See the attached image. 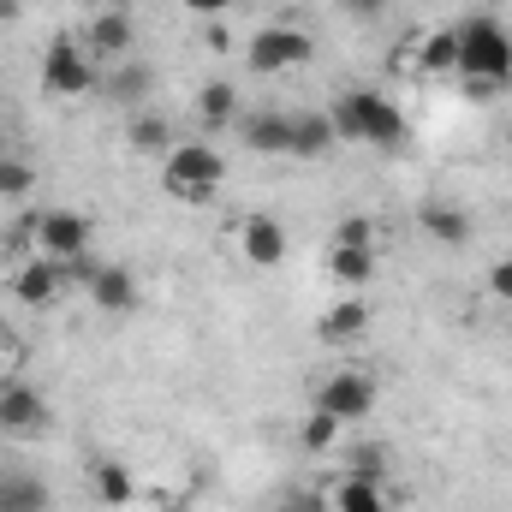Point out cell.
<instances>
[{"label": "cell", "mask_w": 512, "mask_h": 512, "mask_svg": "<svg viewBox=\"0 0 512 512\" xmlns=\"http://www.w3.org/2000/svg\"><path fill=\"white\" fill-rule=\"evenodd\" d=\"M221 179H227V161H221L209 143H173V149L161 155V185H167V197H179V203H209V197L221 191Z\"/></svg>", "instance_id": "3"}, {"label": "cell", "mask_w": 512, "mask_h": 512, "mask_svg": "<svg viewBox=\"0 0 512 512\" xmlns=\"http://www.w3.org/2000/svg\"><path fill=\"white\" fill-rule=\"evenodd\" d=\"M102 6H114V12H126V0H102Z\"/></svg>", "instance_id": "34"}, {"label": "cell", "mask_w": 512, "mask_h": 512, "mask_svg": "<svg viewBox=\"0 0 512 512\" xmlns=\"http://www.w3.org/2000/svg\"><path fill=\"white\" fill-rule=\"evenodd\" d=\"M340 429H346L340 417H328V411L310 405V417L298 423V441H304V453H334L340 447Z\"/></svg>", "instance_id": "25"}, {"label": "cell", "mask_w": 512, "mask_h": 512, "mask_svg": "<svg viewBox=\"0 0 512 512\" xmlns=\"http://www.w3.org/2000/svg\"><path fill=\"white\" fill-rule=\"evenodd\" d=\"M102 90H108V102H114V108L137 114V108H143V96H149V66H137V60L108 66V72H102Z\"/></svg>", "instance_id": "18"}, {"label": "cell", "mask_w": 512, "mask_h": 512, "mask_svg": "<svg viewBox=\"0 0 512 512\" xmlns=\"http://www.w3.org/2000/svg\"><path fill=\"white\" fill-rule=\"evenodd\" d=\"M310 54H316V42H310V30H298V24H262L251 42H245V60H251V72H292V66H310Z\"/></svg>", "instance_id": "6"}, {"label": "cell", "mask_w": 512, "mask_h": 512, "mask_svg": "<svg viewBox=\"0 0 512 512\" xmlns=\"http://www.w3.org/2000/svg\"><path fill=\"white\" fill-rule=\"evenodd\" d=\"M489 292H495L501 304H512V256H501V262L489 268Z\"/></svg>", "instance_id": "29"}, {"label": "cell", "mask_w": 512, "mask_h": 512, "mask_svg": "<svg viewBox=\"0 0 512 512\" xmlns=\"http://www.w3.org/2000/svg\"><path fill=\"white\" fill-rule=\"evenodd\" d=\"M96 501L102 507H131L137 501V477H131L126 465H114V459H96Z\"/></svg>", "instance_id": "23"}, {"label": "cell", "mask_w": 512, "mask_h": 512, "mask_svg": "<svg viewBox=\"0 0 512 512\" xmlns=\"http://www.w3.org/2000/svg\"><path fill=\"white\" fill-rule=\"evenodd\" d=\"M417 227L435 239V245H447V251H459V245H471V215L459 209V203H441V197H429V203H417Z\"/></svg>", "instance_id": "12"}, {"label": "cell", "mask_w": 512, "mask_h": 512, "mask_svg": "<svg viewBox=\"0 0 512 512\" xmlns=\"http://www.w3.org/2000/svg\"><path fill=\"white\" fill-rule=\"evenodd\" d=\"M18 18V0H0V24H12Z\"/></svg>", "instance_id": "33"}, {"label": "cell", "mask_w": 512, "mask_h": 512, "mask_svg": "<svg viewBox=\"0 0 512 512\" xmlns=\"http://www.w3.org/2000/svg\"><path fill=\"white\" fill-rule=\"evenodd\" d=\"M328 274L346 286V292H364L370 274H376V251H358V245H334L328 251Z\"/></svg>", "instance_id": "22"}, {"label": "cell", "mask_w": 512, "mask_h": 512, "mask_svg": "<svg viewBox=\"0 0 512 512\" xmlns=\"http://www.w3.org/2000/svg\"><path fill=\"white\" fill-rule=\"evenodd\" d=\"M239 245H245V256L256 268H274V262H286V227L274 215H245L239 221Z\"/></svg>", "instance_id": "13"}, {"label": "cell", "mask_w": 512, "mask_h": 512, "mask_svg": "<svg viewBox=\"0 0 512 512\" xmlns=\"http://www.w3.org/2000/svg\"><path fill=\"white\" fill-rule=\"evenodd\" d=\"M274 512H328V495H286Z\"/></svg>", "instance_id": "31"}, {"label": "cell", "mask_w": 512, "mask_h": 512, "mask_svg": "<svg viewBox=\"0 0 512 512\" xmlns=\"http://www.w3.org/2000/svg\"><path fill=\"white\" fill-rule=\"evenodd\" d=\"M405 60H411V72H423V78L459 72V30H429V36H417V48H411Z\"/></svg>", "instance_id": "14"}, {"label": "cell", "mask_w": 512, "mask_h": 512, "mask_svg": "<svg viewBox=\"0 0 512 512\" xmlns=\"http://www.w3.org/2000/svg\"><path fill=\"white\" fill-rule=\"evenodd\" d=\"M60 286H66V274H60V262H48V256H24V262L6 274V292H12L24 310H48V304L60 298Z\"/></svg>", "instance_id": "8"}, {"label": "cell", "mask_w": 512, "mask_h": 512, "mask_svg": "<svg viewBox=\"0 0 512 512\" xmlns=\"http://www.w3.org/2000/svg\"><path fill=\"white\" fill-rule=\"evenodd\" d=\"M310 405L328 411V417H340V423H358V417H370V405H376V382H370L364 370H334L328 382L310 393Z\"/></svg>", "instance_id": "7"}, {"label": "cell", "mask_w": 512, "mask_h": 512, "mask_svg": "<svg viewBox=\"0 0 512 512\" xmlns=\"http://www.w3.org/2000/svg\"><path fill=\"white\" fill-rule=\"evenodd\" d=\"M197 120H203L209 131L233 126V120H239V90H233L227 78H209V84L197 90Z\"/></svg>", "instance_id": "19"}, {"label": "cell", "mask_w": 512, "mask_h": 512, "mask_svg": "<svg viewBox=\"0 0 512 512\" xmlns=\"http://www.w3.org/2000/svg\"><path fill=\"white\" fill-rule=\"evenodd\" d=\"M48 507V489L36 477H6L0 483V512H42Z\"/></svg>", "instance_id": "26"}, {"label": "cell", "mask_w": 512, "mask_h": 512, "mask_svg": "<svg viewBox=\"0 0 512 512\" xmlns=\"http://www.w3.org/2000/svg\"><path fill=\"white\" fill-rule=\"evenodd\" d=\"M126 137H131L137 155H155V161L173 149V126H167V114H149V108H137V114L126 120Z\"/></svg>", "instance_id": "20"}, {"label": "cell", "mask_w": 512, "mask_h": 512, "mask_svg": "<svg viewBox=\"0 0 512 512\" xmlns=\"http://www.w3.org/2000/svg\"><path fill=\"white\" fill-rule=\"evenodd\" d=\"M36 191V167L12 149H0V203H24Z\"/></svg>", "instance_id": "24"}, {"label": "cell", "mask_w": 512, "mask_h": 512, "mask_svg": "<svg viewBox=\"0 0 512 512\" xmlns=\"http://www.w3.org/2000/svg\"><path fill=\"white\" fill-rule=\"evenodd\" d=\"M102 84V66L90 60V48L78 36H54L42 48V90L48 96H90Z\"/></svg>", "instance_id": "4"}, {"label": "cell", "mask_w": 512, "mask_h": 512, "mask_svg": "<svg viewBox=\"0 0 512 512\" xmlns=\"http://www.w3.org/2000/svg\"><path fill=\"white\" fill-rule=\"evenodd\" d=\"M459 78L471 90H507L512 84V30L495 18H465L459 24Z\"/></svg>", "instance_id": "1"}, {"label": "cell", "mask_w": 512, "mask_h": 512, "mask_svg": "<svg viewBox=\"0 0 512 512\" xmlns=\"http://www.w3.org/2000/svg\"><path fill=\"white\" fill-rule=\"evenodd\" d=\"M334 143H340V137H334V120H328V114H304V120H292V155H298V161H322Z\"/></svg>", "instance_id": "21"}, {"label": "cell", "mask_w": 512, "mask_h": 512, "mask_svg": "<svg viewBox=\"0 0 512 512\" xmlns=\"http://www.w3.org/2000/svg\"><path fill=\"white\" fill-rule=\"evenodd\" d=\"M239 137L251 143L256 155H292V114H274V108H256L251 120L239 126Z\"/></svg>", "instance_id": "16"}, {"label": "cell", "mask_w": 512, "mask_h": 512, "mask_svg": "<svg viewBox=\"0 0 512 512\" xmlns=\"http://www.w3.org/2000/svg\"><path fill=\"white\" fill-rule=\"evenodd\" d=\"M90 304L102 310V316H126V310H137V280H131V268H108L102 262V274L90 280Z\"/></svg>", "instance_id": "15"}, {"label": "cell", "mask_w": 512, "mask_h": 512, "mask_svg": "<svg viewBox=\"0 0 512 512\" xmlns=\"http://www.w3.org/2000/svg\"><path fill=\"white\" fill-rule=\"evenodd\" d=\"M0 149H6V137H0Z\"/></svg>", "instance_id": "35"}, {"label": "cell", "mask_w": 512, "mask_h": 512, "mask_svg": "<svg viewBox=\"0 0 512 512\" xmlns=\"http://www.w3.org/2000/svg\"><path fill=\"white\" fill-rule=\"evenodd\" d=\"M328 512H393V501H387V489L376 483V477H340L334 489H328Z\"/></svg>", "instance_id": "17"}, {"label": "cell", "mask_w": 512, "mask_h": 512, "mask_svg": "<svg viewBox=\"0 0 512 512\" xmlns=\"http://www.w3.org/2000/svg\"><path fill=\"white\" fill-rule=\"evenodd\" d=\"M340 6H346L352 18H376V12H382L387 0H340Z\"/></svg>", "instance_id": "32"}, {"label": "cell", "mask_w": 512, "mask_h": 512, "mask_svg": "<svg viewBox=\"0 0 512 512\" xmlns=\"http://www.w3.org/2000/svg\"><path fill=\"white\" fill-rule=\"evenodd\" d=\"M84 48H90L96 66H120V60H131V18L114 12V6H102V12L90 18V30H84Z\"/></svg>", "instance_id": "9"}, {"label": "cell", "mask_w": 512, "mask_h": 512, "mask_svg": "<svg viewBox=\"0 0 512 512\" xmlns=\"http://www.w3.org/2000/svg\"><path fill=\"white\" fill-rule=\"evenodd\" d=\"M42 423H48V405H42L36 387L18 382V376L0 382V429H6V435H36Z\"/></svg>", "instance_id": "10"}, {"label": "cell", "mask_w": 512, "mask_h": 512, "mask_svg": "<svg viewBox=\"0 0 512 512\" xmlns=\"http://www.w3.org/2000/svg\"><path fill=\"white\" fill-rule=\"evenodd\" d=\"M334 245H358V251H376V227H370L364 215H346V221L334 227Z\"/></svg>", "instance_id": "27"}, {"label": "cell", "mask_w": 512, "mask_h": 512, "mask_svg": "<svg viewBox=\"0 0 512 512\" xmlns=\"http://www.w3.org/2000/svg\"><path fill=\"white\" fill-rule=\"evenodd\" d=\"M328 120H334L340 143H370V149H399L405 143V114L387 102L382 90H346L328 108Z\"/></svg>", "instance_id": "2"}, {"label": "cell", "mask_w": 512, "mask_h": 512, "mask_svg": "<svg viewBox=\"0 0 512 512\" xmlns=\"http://www.w3.org/2000/svg\"><path fill=\"white\" fill-rule=\"evenodd\" d=\"M179 6H185L191 18H227V12H233L239 0H179Z\"/></svg>", "instance_id": "30"}, {"label": "cell", "mask_w": 512, "mask_h": 512, "mask_svg": "<svg viewBox=\"0 0 512 512\" xmlns=\"http://www.w3.org/2000/svg\"><path fill=\"white\" fill-rule=\"evenodd\" d=\"M316 334H322V346H358L364 334H370V304L358 298V292H346L340 304H328L322 310V322H316Z\"/></svg>", "instance_id": "11"}, {"label": "cell", "mask_w": 512, "mask_h": 512, "mask_svg": "<svg viewBox=\"0 0 512 512\" xmlns=\"http://www.w3.org/2000/svg\"><path fill=\"white\" fill-rule=\"evenodd\" d=\"M346 471H352V477H376V483H382V447H358Z\"/></svg>", "instance_id": "28"}, {"label": "cell", "mask_w": 512, "mask_h": 512, "mask_svg": "<svg viewBox=\"0 0 512 512\" xmlns=\"http://www.w3.org/2000/svg\"><path fill=\"white\" fill-rule=\"evenodd\" d=\"M24 239H30V251L48 256V262L84 256L90 251V215H78V209H42V215L24 221Z\"/></svg>", "instance_id": "5"}]
</instances>
